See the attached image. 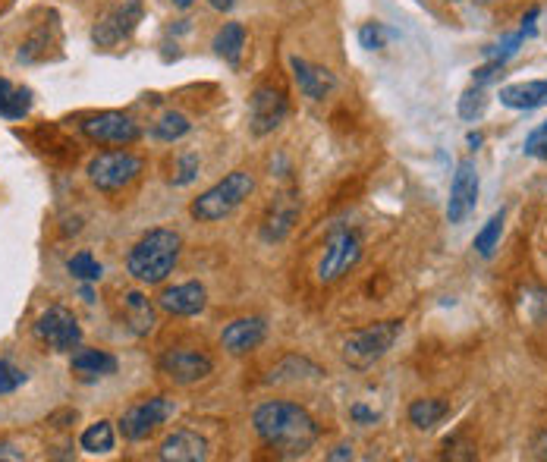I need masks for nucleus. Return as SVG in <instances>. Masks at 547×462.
Wrapping results in <instances>:
<instances>
[{
    "mask_svg": "<svg viewBox=\"0 0 547 462\" xmlns=\"http://www.w3.org/2000/svg\"><path fill=\"white\" fill-rule=\"evenodd\" d=\"M252 428L261 444L277 450L280 456H305L318 440V422L309 409L290 400L261 403L252 415Z\"/></svg>",
    "mask_w": 547,
    "mask_h": 462,
    "instance_id": "nucleus-1",
    "label": "nucleus"
},
{
    "mask_svg": "<svg viewBox=\"0 0 547 462\" xmlns=\"http://www.w3.org/2000/svg\"><path fill=\"white\" fill-rule=\"evenodd\" d=\"M180 249H183V239L177 230H164V227L148 230L133 246V252H129L126 271L145 286L164 283L173 274V268H177Z\"/></svg>",
    "mask_w": 547,
    "mask_h": 462,
    "instance_id": "nucleus-2",
    "label": "nucleus"
},
{
    "mask_svg": "<svg viewBox=\"0 0 547 462\" xmlns=\"http://www.w3.org/2000/svg\"><path fill=\"white\" fill-rule=\"evenodd\" d=\"M252 192H255V176L246 170H233L221 183H214L211 189H205L195 198L189 214L199 220V224H217V220L230 217Z\"/></svg>",
    "mask_w": 547,
    "mask_h": 462,
    "instance_id": "nucleus-3",
    "label": "nucleus"
},
{
    "mask_svg": "<svg viewBox=\"0 0 547 462\" xmlns=\"http://www.w3.org/2000/svg\"><path fill=\"white\" fill-rule=\"evenodd\" d=\"M403 324L400 321H381V324H371L362 330H353L346 340H343V362L356 371L371 368L378 359L387 356V349L397 343Z\"/></svg>",
    "mask_w": 547,
    "mask_h": 462,
    "instance_id": "nucleus-4",
    "label": "nucleus"
},
{
    "mask_svg": "<svg viewBox=\"0 0 547 462\" xmlns=\"http://www.w3.org/2000/svg\"><path fill=\"white\" fill-rule=\"evenodd\" d=\"M142 158L133 151H101L89 164V180L101 192H120L142 173Z\"/></svg>",
    "mask_w": 547,
    "mask_h": 462,
    "instance_id": "nucleus-5",
    "label": "nucleus"
},
{
    "mask_svg": "<svg viewBox=\"0 0 547 462\" xmlns=\"http://www.w3.org/2000/svg\"><path fill=\"white\" fill-rule=\"evenodd\" d=\"M362 258V239L353 230H337L324 242V255L318 261V280L337 283L343 274H349Z\"/></svg>",
    "mask_w": 547,
    "mask_h": 462,
    "instance_id": "nucleus-6",
    "label": "nucleus"
},
{
    "mask_svg": "<svg viewBox=\"0 0 547 462\" xmlns=\"http://www.w3.org/2000/svg\"><path fill=\"white\" fill-rule=\"evenodd\" d=\"M142 0H117V4H111L101 19L95 22L92 29V41L98 44V48H114V44H120L123 38H129L136 32V26L142 22Z\"/></svg>",
    "mask_w": 547,
    "mask_h": 462,
    "instance_id": "nucleus-7",
    "label": "nucleus"
},
{
    "mask_svg": "<svg viewBox=\"0 0 547 462\" xmlns=\"http://www.w3.org/2000/svg\"><path fill=\"white\" fill-rule=\"evenodd\" d=\"M82 136L95 145H133L139 142L142 129L133 117L120 114V110H104V114H92L79 123Z\"/></svg>",
    "mask_w": 547,
    "mask_h": 462,
    "instance_id": "nucleus-8",
    "label": "nucleus"
},
{
    "mask_svg": "<svg viewBox=\"0 0 547 462\" xmlns=\"http://www.w3.org/2000/svg\"><path fill=\"white\" fill-rule=\"evenodd\" d=\"M35 337L54 352H73L82 340V327L76 315L63 305H51L48 312H41L35 321Z\"/></svg>",
    "mask_w": 547,
    "mask_h": 462,
    "instance_id": "nucleus-9",
    "label": "nucleus"
},
{
    "mask_svg": "<svg viewBox=\"0 0 547 462\" xmlns=\"http://www.w3.org/2000/svg\"><path fill=\"white\" fill-rule=\"evenodd\" d=\"M158 368H161L164 378H170L173 384L189 387V384L205 381L208 374L214 371V362H211V356H205V352H199V349L177 346V349L164 352V356L158 359Z\"/></svg>",
    "mask_w": 547,
    "mask_h": 462,
    "instance_id": "nucleus-10",
    "label": "nucleus"
},
{
    "mask_svg": "<svg viewBox=\"0 0 547 462\" xmlns=\"http://www.w3.org/2000/svg\"><path fill=\"white\" fill-rule=\"evenodd\" d=\"M173 412H177L173 400H167V396H151V400H142L126 409V415L120 418V431L126 440H145L158 425L173 418Z\"/></svg>",
    "mask_w": 547,
    "mask_h": 462,
    "instance_id": "nucleus-11",
    "label": "nucleus"
},
{
    "mask_svg": "<svg viewBox=\"0 0 547 462\" xmlns=\"http://www.w3.org/2000/svg\"><path fill=\"white\" fill-rule=\"evenodd\" d=\"M287 114H290V104H287V95H283V88L265 82L252 92L249 117H252L255 136H268V132H274L283 120H287Z\"/></svg>",
    "mask_w": 547,
    "mask_h": 462,
    "instance_id": "nucleus-12",
    "label": "nucleus"
},
{
    "mask_svg": "<svg viewBox=\"0 0 547 462\" xmlns=\"http://www.w3.org/2000/svg\"><path fill=\"white\" fill-rule=\"evenodd\" d=\"M478 202V173L472 161H459L453 183H450V202H447V217L450 224H463V220L475 211Z\"/></svg>",
    "mask_w": 547,
    "mask_h": 462,
    "instance_id": "nucleus-13",
    "label": "nucleus"
},
{
    "mask_svg": "<svg viewBox=\"0 0 547 462\" xmlns=\"http://www.w3.org/2000/svg\"><path fill=\"white\" fill-rule=\"evenodd\" d=\"M208 305V293L202 283H177V286H167V290L158 296V308L167 315H177V318H192L199 315L202 308Z\"/></svg>",
    "mask_w": 547,
    "mask_h": 462,
    "instance_id": "nucleus-14",
    "label": "nucleus"
},
{
    "mask_svg": "<svg viewBox=\"0 0 547 462\" xmlns=\"http://www.w3.org/2000/svg\"><path fill=\"white\" fill-rule=\"evenodd\" d=\"M265 337H268L265 318H239V321L224 327L221 343H224V349L230 352V356H246V352H252V349H258L261 343H265Z\"/></svg>",
    "mask_w": 547,
    "mask_h": 462,
    "instance_id": "nucleus-15",
    "label": "nucleus"
},
{
    "mask_svg": "<svg viewBox=\"0 0 547 462\" xmlns=\"http://www.w3.org/2000/svg\"><path fill=\"white\" fill-rule=\"evenodd\" d=\"M290 70H293V79L299 85V92L305 98H312V101H324L337 88V79H334L331 70H324V66H315V63L302 60V57H293L290 60Z\"/></svg>",
    "mask_w": 547,
    "mask_h": 462,
    "instance_id": "nucleus-16",
    "label": "nucleus"
},
{
    "mask_svg": "<svg viewBox=\"0 0 547 462\" xmlns=\"http://www.w3.org/2000/svg\"><path fill=\"white\" fill-rule=\"evenodd\" d=\"M158 456L164 462H202L208 459V440L195 431H173L161 444Z\"/></svg>",
    "mask_w": 547,
    "mask_h": 462,
    "instance_id": "nucleus-17",
    "label": "nucleus"
},
{
    "mask_svg": "<svg viewBox=\"0 0 547 462\" xmlns=\"http://www.w3.org/2000/svg\"><path fill=\"white\" fill-rule=\"evenodd\" d=\"M500 104L510 110H535L547 104V79H532V82H516L500 88Z\"/></svg>",
    "mask_w": 547,
    "mask_h": 462,
    "instance_id": "nucleus-18",
    "label": "nucleus"
},
{
    "mask_svg": "<svg viewBox=\"0 0 547 462\" xmlns=\"http://www.w3.org/2000/svg\"><path fill=\"white\" fill-rule=\"evenodd\" d=\"M214 51L230 66H239L243 51H246V26L243 22H224V29L214 35Z\"/></svg>",
    "mask_w": 547,
    "mask_h": 462,
    "instance_id": "nucleus-19",
    "label": "nucleus"
},
{
    "mask_svg": "<svg viewBox=\"0 0 547 462\" xmlns=\"http://www.w3.org/2000/svg\"><path fill=\"white\" fill-rule=\"evenodd\" d=\"M123 315H126L129 327H133V334H139V337L155 330V305H151L148 296H142V293L123 296Z\"/></svg>",
    "mask_w": 547,
    "mask_h": 462,
    "instance_id": "nucleus-20",
    "label": "nucleus"
},
{
    "mask_svg": "<svg viewBox=\"0 0 547 462\" xmlns=\"http://www.w3.org/2000/svg\"><path fill=\"white\" fill-rule=\"evenodd\" d=\"M29 110H32V92L29 88H19L10 79L0 76V117L23 120Z\"/></svg>",
    "mask_w": 547,
    "mask_h": 462,
    "instance_id": "nucleus-21",
    "label": "nucleus"
},
{
    "mask_svg": "<svg viewBox=\"0 0 547 462\" xmlns=\"http://www.w3.org/2000/svg\"><path fill=\"white\" fill-rule=\"evenodd\" d=\"M296 214H299V205H296L293 195L277 198L271 214H268V220H265V239H283V236H287L290 227H293V220H296Z\"/></svg>",
    "mask_w": 547,
    "mask_h": 462,
    "instance_id": "nucleus-22",
    "label": "nucleus"
},
{
    "mask_svg": "<svg viewBox=\"0 0 547 462\" xmlns=\"http://www.w3.org/2000/svg\"><path fill=\"white\" fill-rule=\"evenodd\" d=\"M73 371L89 374V378H101V374L117 371V359L104 349H79L73 356Z\"/></svg>",
    "mask_w": 547,
    "mask_h": 462,
    "instance_id": "nucleus-23",
    "label": "nucleus"
},
{
    "mask_svg": "<svg viewBox=\"0 0 547 462\" xmlns=\"http://www.w3.org/2000/svg\"><path fill=\"white\" fill-rule=\"evenodd\" d=\"M114 444H117V437H114V425L111 422H95V425H89L82 431V437H79V447L85 450V453H111L114 450Z\"/></svg>",
    "mask_w": 547,
    "mask_h": 462,
    "instance_id": "nucleus-24",
    "label": "nucleus"
},
{
    "mask_svg": "<svg viewBox=\"0 0 547 462\" xmlns=\"http://www.w3.org/2000/svg\"><path fill=\"white\" fill-rule=\"evenodd\" d=\"M447 412H450V406L444 400H415L409 406V422L419 431H431Z\"/></svg>",
    "mask_w": 547,
    "mask_h": 462,
    "instance_id": "nucleus-25",
    "label": "nucleus"
},
{
    "mask_svg": "<svg viewBox=\"0 0 547 462\" xmlns=\"http://www.w3.org/2000/svg\"><path fill=\"white\" fill-rule=\"evenodd\" d=\"M189 129H192V123H189L186 114H177V110H167V114L155 123V136H158L161 142H177V139L186 136Z\"/></svg>",
    "mask_w": 547,
    "mask_h": 462,
    "instance_id": "nucleus-26",
    "label": "nucleus"
},
{
    "mask_svg": "<svg viewBox=\"0 0 547 462\" xmlns=\"http://www.w3.org/2000/svg\"><path fill=\"white\" fill-rule=\"evenodd\" d=\"M67 268H70V274H73L76 280H82V283H95V280H101V274H104V268L95 261L92 252H76V255L67 261Z\"/></svg>",
    "mask_w": 547,
    "mask_h": 462,
    "instance_id": "nucleus-27",
    "label": "nucleus"
},
{
    "mask_svg": "<svg viewBox=\"0 0 547 462\" xmlns=\"http://www.w3.org/2000/svg\"><path fill=\"white\" fill-rule=\"evenodd\" d=\"M500 233H503V211H497L485 227H481V233L475 236V249L478 255H485L491 258L494 249H497V242H500Z\"/></svg>",
    "mask_w": 547,
    "mask_h": 462,
    "instance_id": "nucleus-28",
    "label": "nucleus"
},
{
    "mask_svg": "<svg viewBox=\"0 0 547 462\" xmlns=\"http://www.w3.org/2000/svg\"><path fill=\"white\" fill-rule=\"evenodd\" d=\"M485 107H488L485 88L475 85V88H469V92L463 95V101H459V117H463V120H478L481 114H485Z\"/></svg>",
    "mask_w": 547,
    "mask_h": 462,
    "instance_id": "nucleus-29",
    "label": "nucleus"
},
{
    "mask_svg": "<svg viewBox=\"0 0 547 462\" xmlns=\"http://www.w3.org/2000/svg\"><path fill=\"white\" fill-rule=\"evenodd\" d=\"M390 38H393V32L384 29L381 22H365V26L359 29V41H362V48H368V51H381Z\"/></svg>",
    "mask_w": 547,
    "mask_h": 462,
    "instance_id": "nucleus-30",
    "label": "nucleus"
},
{
    "mask_svg": "<svg viewBox=\"0 0 547 462\" xmlns=\"http://www.w3.org/2000/svg\"><path fill=\"white\" fill-rule=\"evenodd\" d=\"M26 384V374L19 371L10 359H0V396H7Z\"/></svg>",
    "mask_w": 547,
    "mask_h": 462,
    "instance_id": "nucleus-31",
    "label": "nucleus"
},
{
    "mask_svg": "<svg viewBox=\"0 0 547 462\" xmlns=\"http://www.w3.org/2000/svg\"><path fill=\"white\" fill-rule=\"evenodd\" d=\"M195 173H199V158H195V154H183L177 164V173H173L170 180H173V186H186L195 180Z\"/></svg>",
    "mask_w": 547,
    "mask_h": 462,
    "instance_id": "nucleus-32",
    "label": "nucleus"
},
{
    "mask_svg": "<svg viewBox=\"0 0 547 462\" xmlns=\"http://www.w3.org/2000/svg\"><path fill=\"white\" fill-rule=\"evenodd\" d=\"M544 139H547V120H544V123H541V126H538V129L532 132L529 139H525V154H529V151H532V148H535L538 142H544Z\"/></svg>",
    "mask_w": 547,
    "mask_h": 462,
    "instance_id": "nucleus-33",
    "label": "nucleus"
},
{
    "mask_svg": "<svg viewBox=\"0 0 547 462\" xmlns=\"http://www.w3.org/2000/svg\"><path fill=\"white\" fill-rule=\"evenodd\" d=\"M349 412H353V418H356V422H362V425H371V422H375V418H378L375 412L365 409V406H353Z\"/></svg>",
    "mask_w": 547,
    "mask_h": 462,
    "instance_id": "nucleus-34",
    "label": "nucleus"
},
{
    "mask_svg": "<svg viewBox=\"0 0 547 462\" xmlns=\"http://www.w3.org/2000/svg\"><path fill=\"white\" fill-rule=\"evenodd\" d=\"M0 459H10V462H19L23 459V453H19L13 444H0Z\"/></svg>",
    "mask_w": 547,
    "mask_h": 462,
    "instance_id": "nucleus-35",
    "label": "nucleus"
},
{
    "mask_svg": "<svg viewBox=\"0 0 547 462\" xmlns=\"http://www.w3.org/2000/svg\"><path fill=\"white\" fill-rule=\"evenodd\" d=\"M327 459H353V447H337L334 453H327Z\"/></svg>",
    "mask_w": 547,
    "mask_h": 462,
    "instance_id": "nucleus-36",
    "label": "nucleus"
},
{
    "mask_svg": "<svg viewBox=\"0 0 547 462\" xmlns=\"http://www.w3.org/2000/svg\"><path fill=\"white\" fill-rule=\"evenodd\" d=\"M211 7H214V10H224V13H227V10H233V7H236V0H211Z\"/></svg>",
    "mask_w": 547,
    "mask_h": 462,
    "instance_id": "nucleus-37",
    "label": "nucleus"
},
{
    "mask_svg": "<svg viewBox=\"0 0 547 462\" xmlns=\"http://www.w3.org/2000/svg\"><path fill=\"white\" fill-rule=\"evenodd\" d=\"M529 154H535V158H541V161H547V139L544 142H538Z\"/></svg>",
    "mask_w": 547,
    "mask_h": 462,
    "instance_id": "nucleus-38",
    "label": "nucleus"
},
{
    "mask_svg": "<svg viewBox=\"0 0 547 462\" xmlns=\"http://www.w3.org/2000/svg\"><path fill=\"white\" fill-rule=\"evenodd\" d=\"M538 456H541V459H547V434L538 440Z\"/></svg>",
    "mask_w": 547,
    "mask_h": 462,
    "instance_id": "nucleus-39",
    "label": "nucleus"
},
{
    "mask_svg": "<svg viewBox=\"0 0 547 462\" xmlns=\"http://www.w3.org/2000/svg\"><path fill=\"white\" fill-rule=\"evenodd\" d=\"M170 4H173V7H180V10H186V7L195 4V0H170Z\"/></svg>",
    "mask_w": 547,
    "mask_h": 462,
    "instance_id": "nucleus-40",
    "label": "nucleus"
},
{
    "mask_svg": "<svg viewBox=\"0 0 547 462\" xmlns=\"http://www.w3.org/2000/svg\"><path fill=\"white\" fill-rule=\"evenodd\" d=\"M469 145H472V148L481 145V136H478V132H469Z\"/></svg>",
    "mask_w": 547,
    "mask_h": 462,
    "instance_id": "nucleus-41",
    "label": "nucleus"
}]
</instances>
